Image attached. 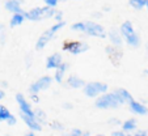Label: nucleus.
<instances>
[{
    "label": "nucleus",
    "mask_w": 148,
    "mask_h": 136,
    "mask_svg": "<svg viewBox=\"0 0 148 136\" xmlns=\"http://www.w3.org/2000/svg\"><path fill=\"white\" fill-rule=\"evenodd\" d=\"M56 13L55 8H49V7H36L33 9H29L28 12H24L25 20L30 21H41L45 18H51Z\"/></svg>",
    "instance_id": "1"
},
{
    "label": "nucleus",
    "mask_w": 148,
    "mask_h": 136,
    "mask_svg": "<svg viewBox=\"0 0 148 136\" xmlns=\"http://www.w3.org/2000/svg\"><path fill=\"white\" fill-rule=\"evenodd\" d=\"M121 105H122V102H121V100L117 97V94L114 92L105 93V94L100 96L95 102L96 107L101 109V110H105V109H117Z\"/></svg>",
    "instance_id": "2"
},
{
    "label": "nucleus",
    "mask_w": 148,
    "mask_h": 136,
    "mask_svg": "<svg viewBox=\"0 0 148 136\" xmlns=\"http://www.w3.org/2000/svg\"><path fill=\"white\" fill-rule=\"evenodd\" d=\"M121 36L125 38V41L127 42V43L130 44V46H132V47H138L140 43L139 41V37H138V34L135 33L134 30V26H132V24L130 21H125L122 24V26H121Z\"/></svg>",
    "instance_id": "3"
},
{
    "label": "nucleus",
    "mask_w": 148,
    "mask_h": 136,
    "mask_svg": "<svg viewBox=\"0 0 148 136\" xmlns=\"http://www.w3.org/2000/svg\"><path fill=\"white\" fill-rule=\"evenodd\" d=\"M63 26H64V21L56 22V24L53 26V28H50L49 30H46L45 33H43V34H42V36L38 38V41H37V44H36V49H37V50H42V49L45 47L46 44H47L49 42H50L51 39L54 38V36H55L56 31L60 30Z\"/></svg>",
    "instance_id": "4"
},
{
    "label": "nucleus",
    "mask_w": 148,
    "mask_h": 136,
    "mask_svg": "<svg viewBox=\"0 0 148 136\" xmlns=\"http://www.w3.org/2000/svg\"><path fill=\"white\" fill-rule=\"evenodd\" d=\"M108 92V85L100 81H92L84 85V93L88 97H98L100 94H105Z\"/></svg>",
    "instance_id": "5"
},
{
    "label": "nucleus",
    "mask_w": 148,
    "mask_h": 136,
    "mask_svg": "<svg viewBox=\"0 0 148 136\" xmlns=\"http://www.w3.org/2000/svg\"><path fill=\"white\" fill-rule=\"evenodd\" d=\"M88 49H89V46L87 43H83V42L79 41H66L63 43V50L68 51V53L73 54V55L85 53V51H88Z\"/></svg>",
    "instance_id": "6"
},
{
    "label": "nucleus",
    "mask_w": 148,
    "mask_h": 136,
    "mask_svg": "<svg viewBox=\"0 0 148 136\" xmlns=\"http://www.w3.org/2000/svg\"><path fill=\"white\" fill-rule=\"evenodd\" d=\"M83 33H87L92 37H98V38H106L103 26H101L100 24H96V22H93V21L84 22V31Z\"/></svg>",
    "instance_id": "7"
},
{
    "label": "nucleus",
    "mask_w": 148,
    "mask_h": 136,
    "mask_svg": "<svg viewBox=\"0 0 148 136\" xmlns=\"http://www.w3.org/2000/svg\"><path fill=\"white\" fill-rule=\"evenodd\" d=\"M51 83H53V79H51L50 76H43V77L38 79L36 83L32 84L30 88H29V92H30V94H38L41 90L49 89Z\"/></svg>",
    "instance_id": "8"
},
{
    "label": "nucleus",
    "mask_w": 148,
    "mask_h": 136,
    "mask_svg": "<svg viewBox=\"0 0 148 136\" xmlns=\"http://www.w3.org/2000/svg\"><path fill=\"white\" fill-rule=\"evenodd\" d=\"M16 101L20 106V113H21V114L28 115V117H30V118H34V110L32 109L30 103L25 100V97H24L21 93H17L16 94Z\"/></svg>",
    "instance_id": "9"
},
{
    "label": "nucleus",
    "mask_w": 148,
    "mask_h": 136,
    "mask_svg": "<svg viewBox=\"0 0 148 136\" xmlns=\"http://www.w3.org/2000/svg\"><path fill=\"white\" fill-rule=\"evenodd\" d=\"M63 63L62 62V55L60 54H53L47 58V62H46V68L47 70H56L60 64Z\"/></svg>",
    "instance_id": "10"
},
{
    "label": "nucleus",
    "mask_w": 148,
    "mask_h": 136,
    "mask_svg": "<svg viewBox=\"0 0 148 136\" xmlns=\"http://www.w3.org/2000/svg\"><path fill=\"white\" fill-rule=\"evenodd\" d=\"M21 1H23V0H7L5 9L9 12H12L13 14L24 13L23 8H21Z\"/></svg>",
    "instance_id": "11"
},
{
    "label": "nucleus",
    "mask_w": 148,
    "mask_h": 136,
    "mask_svg": "<svg viewBox=\"0 0 148 136\" xmlns=\"http://www.w3.org/2000/svg\"><path fill=\"white\" fill-rule=\"evenodd\" d=\"M20 115H21L23 120L25 122V124L32 130V132H33V131H41L42 130V126L39 124L38 122H37L36 118H30V117H28V115L21 114V113H20Z\"/></svg>",
    "instance_id": "12"
},
{
    "label": "nucleus",
    "mask_w": 148,
    "mask_h": 136,
    "mask_svg": "<svg viewBox=\"0 0 148 136\" xmlns=\"http://www.w3.org/2000/svg\"><path fill=\"white\" fill-rule=\"evenodd\" d=\"M130 105V110L134 113V114H138V115H145L148 113V109L145 107L143 103L138 102V101H131L129 103Z\"/></svg>",
    "instance_id": "13"
},
{
    "label": "nucleus",
    "mask_w": 148,
    "mask_h": 136,
    "mask_svg": "<svg viewBox=\"0 0 148 136\" xmlns=\"http://www.w3.org/2000/svg\"><path fill=\"white\" fill-rule=\"evenodd\" d=\"M114 93L117 94V97L121 100V102L122 103H130L131 101H134V98H132V96L130 94V92H127L126 89H117V90H114Z\"/></svg>",
    "instance_id": "14"
},
{
    "label": "nucleus",
    "mask_w": 148,
    "mask_h": 136,
    "mask_svg": "<svg viewBox=\"0 0 148 136\" xmlns=\"http://www.w3.org/2000/svg\"><path fill=\"white\" fill-rule=\"evenodd\" d=\"M67 63H62L60 66L58 67L55 70V75H54V79H55V81L56 83H59L60 84L62 81H63V79H64V73H66V71H67Z\"/></svg>",
    "instance_id": "15"
},
{
    "label": "nucleus",
    "mask_w": 148,
    "mask_h": 136,
    "mask_svg": "<svg viewBox=\"0 0 148 136\" xmlns=\"http://www.w3.org/2000/svg\"><path fill=\"white\" fill-rule=\"evenodd\" d=\"M109 39L113 44H115L118 47L122 44V36H121V33L118 30H115V29H112V30L109 31Z\"/></svg>",
    "instance_id": "16"
},
{
    "label": "nucleus",
    "mask_w": 148,
    "mask_h": 136,
    "mask_svg": "<svg viewBox=\"0 0 148 136\" xmlns=\"http://www.w3.org/2000/svg\"><path fill=\"white\" fill-rule=\"evenodd\" d=\"M67 84L71 86V88H75V89L81 88V86L85 85L83 79H79V77H76V76H70L67 80Z\"/></svg>",
    "instance_id": "17"
},
{
    "label": "nucleus",
    "mask_w": 148,
    "mask_h": 136,
    "mask_svg": "<svg viewBox=\"0 0 148 136\" xmlns=\"http://www.w3.org/2000/svg\"><path fill=\"white\" fill-rule=\"evenodd\" d=\"M13 115L11 114V111L5 107V106L0 105V122H8Z\"/></svg>",
    "instance_id": "18"
},
{
    "label": "nucleus",
    "mask_w": 148,
    "mask_h": 136,
    "mask_svg": "<svg viewBox=\"0 0 148 136\" xmlns=\"http://www.w3.org/2000/svg\"><path fill=\"white\" fill-rule=\"evenodd\" d=\"M25 21V17H24V13H17V14H13L12 16V18H11V26L12 28H14V26H18V25H21L23 22Z\"/></svg>",
    "instance_id": "19"
},
{
    "label": "nucleus",
    "mask_w": 148,
    "mask_h": 136,
    "mask_svg": "<svg viewBox=\"0 0 148 136\" xmlns=\"http://www.w3.org/2000/svg\"><path fill=\"white\" fill-rule=\"evenodd\" d=\"M136 128V120L135 119H129L122 123V130L123 132H129V131H134Z\"/></svg>",
    "instance_id": "20"
},
{
    "label": "nucleus",
    "mask_w": 148,
    "mask_h": 136,
    "mask_svg": "<svg viewBox=\"0 0 148 136\" xmlns=\"http://www.w3.org/2000/svg\"><path fill=\"white\" fill-rule=\"evenodd\" d=\"M147 1L148 0H130L129 3L134 9H143L147 5Z\"/></svg>",
    "instance_id": "21"
},
{
    "label": "nucleus",
    "mask_w": 148,
    "mask_h": 136,
    "mask_svg": "<svg viewBox=\"0 0 148 136\" xmlns=\"http://www.w3.org/2000/svg\"><path fill=\"white\" fill-rule=\"evenodd\" d=\"M106 53L110 55V58H121L122 56L119 47H112V46H109V47H106Z\"/></svg>",
    "instance_id": "22"
},
{
    "label": "nucleus",
    "mask_w": 148,
    "mask_h": 136,
    "mask_svg": "<svg viewBox=\"0 0 148 136\" xmlns=\"http://www.w3.org/2000/svg\"><path fill=\"white\" fill-rule=\"evenodd\" d=\"M34 118H36V120L39 123V124L46 122V114L41 110V109H37V110H34Z\"/></svg>",
    "instance_id": "23"
},
{
    "label": "nucleus",
    "mask_w": 148,
    "mask_h": 136,
    "mask_svg": "<svg viewBox=\"0 0 148 136\" xmlns=\"http://www.w3.org/2000/svg\"><path fill=\"white\" fill-rule=\"evenodd\" d=\"M67 136H89V132H84V131L79 130V128H75V130H72L70 133H68Z\"/></svg>",
    "instance_id": "24"
},
{
    "label": "nucleus",
    "mask_w": 148,
    "mask_h": 136,
    "mask_svg": "<svg viewBox=\"0 0 148 136\" xmlns=\"http://www.w3.org/2000/svg\"><path fill=\"white\" fill-rule=\"evenodd\" d=\"M46 4V7H49V8H55L56 5H58V1L59 0H43Z\"/></svg>",
    "instance_id": "25"
},
{
    "label": "nucleus",
    "mask_w": 148,
    "mask_h": 136,
    "mask_svg": "<svg viewBox=\"0 0 148 136\" xmlns=\"http://www.w3.org/2000/svg\"><path fill=\"white\" fill-rule=\"evenodd\" d=\"M0 42L4 43L5 42V29L3 25H0Z\"/></svg>",
    "instance_id": "26"
},
{
    "label": "nucleus",
    "mask_w": 148,
    "mask_h": 136,
    "mask_svg": "<svg viewBox=\"0 0 148 136\" xmlns=\"http://www.w3.org/2000/svg\"><path fill=\"white\" fill-rule=\"evenodd\" d=\"M112 136H131V135H129V133H125L123 131H114V132L112 133Z\"/></svg>",
    "instance_id": "27"
},
{
    "label": "nucleus",
    "mask_w": 148,
    "mask_h": 136,
    "mask_svg": "<svg viewBox=\"0 0 148 136\" xmlns=\"http://www.w3.org/2000/svg\"><path fill=\"white\" fill-rule=\"evenodd\" d=\"M51 127H53V128H56V130H63V126H62L60 123H58V122L51 123Z\"/></svg>",
    "instance_id": "28"
},
{
    "label": "nucleus",
    "mask_w": 148,
    "mask_h": 136,
    "mask_svg": "<svg viewBox=\"0 0 148 136\" xmlns=\"http://www.w3.org/2000/svg\"><path fill=\"white\" fill-rule=\"evenodd\" d=\"M62 16H63V14H62V12H56L54 17H55V20L58 22H62V21H63V20H62Z\"/></svg>",
    "instance_id": "29"
},
{
    "label": "nucleus",
    "mask_w": 148,
    "mask_h": 136,
    "mask_svg": "<svg viewBox=\"0 0 148 136\" xmlns=\"http://www.w3.org/2000/svg\"><path fill=\"white\" fill-rule=\"evenodd\" d=\"M16 122H17V120H16V118H14V117H12L11 119H9L7 123H8V126H14V124H16Z\"/></svg>",
    "instance_id": "30"
},
{
    "label": "nucleus",
    "mask_w": 148,
    "mask_h": 136,
    "mask_svg": "<svg viewBox=\"0 0 148 136\" xmlns=\"http://www.w3.org/2000/svg\"><path fill=\"white\" fill-rule=\"evenodd\" d=\"M134 136H148V133L145 132V131H138Z\"/></svg>",
    "instance_id": "31"
},
{
    "label": "nucleus",
    "mask_w": 148,
    "mask_h": 136,
    "mask_svg": "<svg viewBox=\"0 0 148 136\" xmlns=\"http://www.w3.org/2000/svg\"><path fill=\"white\" fill-rule=\"evenodd\" d=\"M30 97H32V100H33L34 102H38V101H39V100H38V97H37V94H32Z\"/></svg>",
    "instance_id": "32"
},
{
    "label": "nucleus",
    "mask_w": 148,
    "mask_h": 136,
    "mask_svg": "<svg viewBox=\"0 0 148 136\" xmlns=\"http://www.w3.org/2000/svg\"><path fill=\"white\" fill-rule=\"evenodd\" d=\"M4 96H5V93H4V90H1V89H0V100H3V98H4Z\"/></svg>",
    "instance_id": "33"
},
{
    "label": "nucleus",
    "mask_w": 148,
    "mask_h": 136,
    "mask_svg": "<svg viewBox=\"0 0 148 136\" xmlns=\"http://www.w3.org/2000/svg\"><path fill=\"white\" fill-rule=\"evenodd\" d=\"M110 123H113V124H119V120L118 119H112V122Z\"/></svg>",
    "instance_id": "34"
},
{
    "label": "nucleus",
    "mask_w": 148,
    "mask_h": 136,
    "mask_svg": "<svg viewBox=\"0 0 148 136\" xmlns=\"http://www.w3.org/2000/svg\"><path fill=\"white\" fill-rule=\"evenodd\" d=\"M25 136H36V135H34V132H28Z\"/></svg>",
    "instance_id": "35"
},
{
    "label": "nucleus",
    "mask_w": 148,
    "mask_h": 136,
    "mask_svg": "<svg viewBox=\"0 0 148 136\" xmlns=\"http://www.w3.org/2000/svg\"><path fill=\"white\" fill-rule=\"evenodd\" d=\"M145 7H147V9H148V1H147V5H145Z\"/></svg>",
    "instance_id": "36"
},
{
    "label": "nucleus",
    "mask_w": 148,
    "mask_h": 136,
    "mask_svg": "<svg viewBox=\"0 0 148 136\" xmlns=\"http://www.w3.org/2000/svg\"><path fill=\"white\" fill-rule=\"evenodd\" d=\"M96 136H103V135H96Z\"/></svg>",
    "instance_id": "37"
},
{
    "label": "nucleus",
    "mask_w": 148,
    "mask_h": 136,
    "mask_svg": "<svg viewBox=\"0 0 148 136\" xmlns=\"http://www.w3.org/2000/svg\"><path fill=\"white\" fill-rule=\"evenodd\" d=\"M145 73H147V75H148V71H145Z\"/></svg>",
    "instance_id": "38"
},
{
    "label": "nucleus",
    "mask_w": 148,
    "mask_h": 136,
    "mask_svg": "<svg viewBox=\"0 0 148 136\" xmlns=\"http://www.w3.org/2000/svg\"><path fill=\"white\" fill-rule=\"evenodd\" d=\"M62 1H66V0H62Z\"/></svg>",
    "instance_id": "39"
}]
</instances>
